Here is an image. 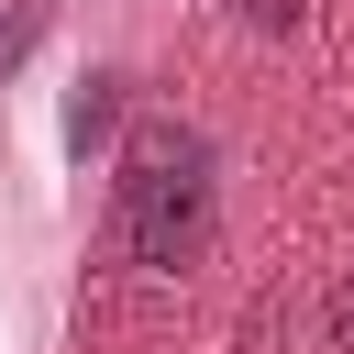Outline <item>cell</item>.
I'll use <instances>...</instances> for the list:
<instances>
[{
    "label": "cell",
    "mask_w": 354,
    "mask_h": 354,
    "mask_svg": "<svg viewBox=\"0 0 354 354\" xmlns=\"http://www.w3.org/2000/svg\"><path fill=\"white\" fill-rule=\"evenodd\" d=\"M232 11H243L254 33H299V0H232Z\"/></svg>",
    "instance_id": "277c9868"
},
{
    "label": "cell",
    "mask_w": 354,
    "mask_h": 354,
    "mask_svg": "<svg viewBox=\"0 0 354 354\" xmlns=\"http://www.w3.org/2000/svg\"><path fill=\"white\" fill-rule=\"evenodd\" d=\"M111 122H122V77H88V88L66 100V144L88 155V133H111Z\"/></svg>",
    "instance_id": "7a4b0ae2"
},
{
    "label": "cell",
    "mask_w": 354,
    "mask_h": 354,
    "mask_svg": "<svg viewBox=\"0 0 354 354\" xmlns=\"http://www.w3.org/2000/svg\"><path fill=\"white\" fill-rule=\"evenodd\" d=\"M33 33H44V0H11V11H0V66H22Z\"/></svg>",
    "instance_id": "3957f363"
},
{
    "label": "cell",
    "mask_w": 354,
    "mask_h": 354,
    "mask_svg": "<svg viewBox=\"0 0 354 354\" xmlns=\"http://www.w3.org/2000/svg\"><path fill=\"white\" fill-rule=\"evenodd\" d=\"M321 332H332V343L354 354V288H332V299H321Z\"/></svg>",
    "instance_id": "5b68a950"
},
{
    "label": "cell",
    "mask_w": 354,
    "mask_h": 354,
    "mask_svg": "<svg viewBox=\"0 0 354 354\" xmlns=\"http://www.w3.org/2000/svg\"><path fill=\"white\" fill-rule=\"evenodd\" d=\"M199 243H210V144L177 122H144L122 155V254L144 277H177L199 266Z\"/></svg>",
    "instance_id": "6da1fadb"
}]
</instances>
